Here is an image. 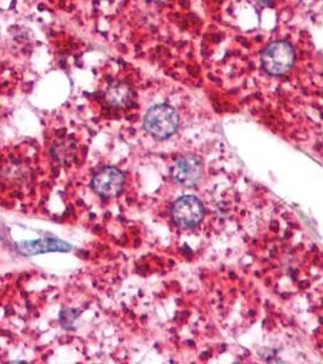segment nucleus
I'll use <instances>...</instances> for the list:
<instances>
[{"label": "nucleus", "instance_id": "nucleus-1", "mask_svg": "<svg viewBox=\"0 0 323 364\" xmlns=\"http://www.w3.org/2000/svg\"><path fill=\"white\" fill-rule=\"evenodd\" d=\"M179 123L178 112L168 105H158L151 108L144 120L146 132L158 140H164L176 133Z\"/></svg>", "mask_w": 323, "mask_h": 364}, {"label": "nucleus", "instance_id": "nucleus-2", "mask_svg": "<svg viewBox=\"0 0 323 364\" xmlns=\"http://www.w3.org/2000/svg\"><path fill=\"white\" fill-rule=\"evenodd\" d=\"M295 63L293 48L286 42L272 43L263 55V65L271 75H283Z\"/></svg>", "mask_w": 323, "mask_h": 364}, {"label": "nucleus", "instance_id": "nucleus-3", "mask_svg": "<svg viewBox=\"0 0 323 364\" xmlns=\"http://www.w3.org/2000/svg\"><path fill=\"white\" fill-rule=\"evenodd\" d=\"M173 218L176 224L183 228H192L203 220V204L194 196H184L173 205Z\"/></svg>", "mask_w": 323, "mask_h": 364}, {"label": "nucleus", "instance_id": "nucleus-4", "mask_svg": "<svg viewBox=\"0 0 323 364\" xmlns=\"http://www.w3.org/2000/svg\"><path fill=\"white\" fill-rule=\"evenodd\" d=\"M202 163L194 156H183L175 161L171 168V176L185 187H192L202 178Z\"/></svg>", "mask_w": 323, "mask_h": 364}, {"label": "nucleus", "instance_id": "nucleus-5", "mask_svg": "<svg viewBox=\"0 0 323 364\" xmlns=\"http://www.w3.org/2000/svg\"><path fill=\"white\" fill-rule=\"evenodd\" d=\"M92 187L97 195L104 198H113L120 195L125 187V175L116 168H106L96 175Z\"/></svg>", "mask_w": 323, "mask_h": 364}, {"label": "nucleus", "instance_id": "nucleus-6", "mask_svg": "<svg viewBox=\"0 0 323 364\" xmlns=\"http://www.w3.org/2000/svg\"><path fill=\"white\" fill-rule=\"evenodd\" d=\"M17 250L22 255L31 257L37 254H44L50 252H68L70 245L63 240L55 238H42V240H25L16 245Z\"/></svg>", "mask_w": 323, "mask_h": 364}, {"label": "nucleus", "instance_id": "nucleus-7", "mask_svg": "<svg viewBox=\"0 0 323 364\" xmlns=\"http://www.w3.org/2000/svg\"><path fill=\"white\" fill-rule=\"evenodd\" d=\"M128 87L125 85H116L108 91V99L112 104H122L128 97Z\"/></svg>", "mask_w": 323, "mask_h": 364}, {"label": "nucleus", "instance_id": "nucleus-8", "mask_svg": "<svg viewBox=\"0 0 323 364\" xmlns=\"http://www.w3.org/2000/svg\"><path fill=\"white\" fill-rule=\"evenodd\" d=\"M156 1H164V0H156Z\"/></svg>", "mask_w": 323, "mask_h": 364}]
</instances>
